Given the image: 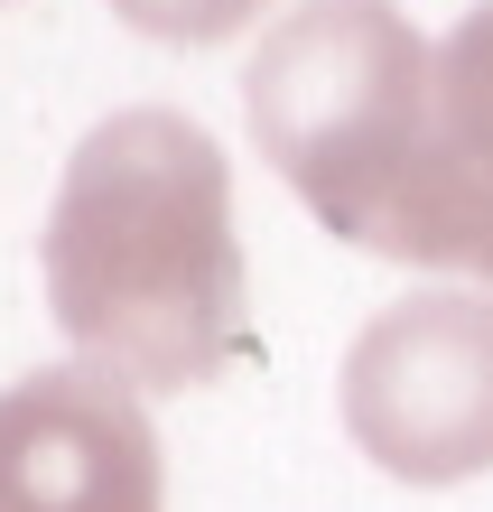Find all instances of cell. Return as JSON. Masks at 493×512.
<instances>
[{"instance_id": "3957f363", "label": "cell", "mask_w": 493, "mask_h": 512, "mask_svg": "<svg viewBox=\"0 0 493 512\" xmlns=\"http://www.w3.org/2000/svg\"><path fill=\"white\" fill-rule=\"evenodd\" d=\"M345 438L400 485L493 475V298L419 289L345 354Z\"/></svg>"}, {"instance_id": "277c9868", "label": "cell", "mask_w": 493, "mask_h": 512, "mask_svg": "<svg viewBox=\"0 0 493 512\" xmlns=\"http://www.w3.org/2000/svg\"><path fill=\"white\" fill-rule=\"evenodd\" d=\"M0 512H168V457L140 391L94 364L0 391Z\"/></svg>"}, {"instance_id": "8992f818", "label": "cell", "mask_w": 493, "mask_h": 512, "mask_svg": "<svg viewBox=\"0 0 493 512\" xmlns=\"http://www.w3.org/2000/svg\"><path fill=\"white\" fill-rule=\"evenodd\" d=\"M121 19L140 28V38H168V47H214L233 38L242 19H261L270 0H112Z\"/></svg>"}, {"instance_id": "7a4b0ae2", "label": "cell", "mask_w": 493, "mask_h": 512, "mask_svg": "<svg viewBox=\"0 0 493 512\" xmlns=\"http://www.w3.org/2000/svg\"><path fill=\"white\" fill-rule=\"evenodd\" d=\"M428 84L438 47L391 0H298L261 28L242 112L261 159L335 243L400 261V224L428 168Z\"/></svg>"}, {"instance_id": "5b68a950", "label": "cell", "mask_w": 493, "mask_h": 512, "mask_svg": "<svg viewBox=\"0 0 493 512\" xmlns=\"http://www.w3.org/2000/svg\"><path fill=\"white\" fill-rule=\"evenodd\" d=\"M400 261L419 270H475L493 298V0L438 38L428 84V168L400 224Z\"/></svg>"}, {"instance_id": "6da1fadb", "label": "cell", "mask_w": 493, "mask_h": 512, "mask_svg": "<svg viewBox=\"0 0 493 512\" xmlns=\"http://www.w3.org/2000/svg\"><path fill=\"white\" fill-rule=\"evenodd\" d=\"M38 261L66 345L112 382L196 391L252 364L233 168L187 112L140 103L84 131V149L56 177Z\"/></svg>"}]
</instances>
